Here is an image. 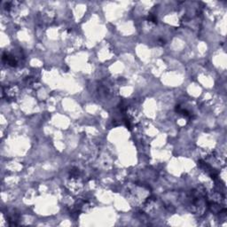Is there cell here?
Segmentation results:
<instances>
[{
	"label": "cell",
	"instance_id": "1",
	"mask_svg": "<svg viewBox=\"0 0 227 227\" xmlns=\"http://www.w3.org/2000/svg\"><path fill=\"white\" fill-rule=\"evenodd\" d=\"M3 60H6L7 64H9L10 66H13V67H15L17 65L16 59H14L13 56H12L10 54H4L3 55Z\"/></svg>",
	"mask_w": 227,
	"mask_h": 227
}]
</instances>
